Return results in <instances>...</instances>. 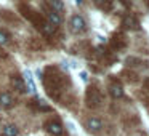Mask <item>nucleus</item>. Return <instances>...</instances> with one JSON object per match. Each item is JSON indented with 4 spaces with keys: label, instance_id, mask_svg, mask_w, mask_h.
I'll use <instances>...</instances> for the list:
<instances>
[{
    "label": "nucleus",
    "instance_id": "1",
    "mask_svg": "<svg viewBox=\"0 0 149 136\" xmlns=\"http://www.w3.org/2000/svg\"><path fill=\"white\" fill-rule=\"evenodd\" d=\"M42 80H43V87H45V90H47V94H48L52 99H59V98H61V93L66 88V83H68L64 75H63L56 67H47Z\"/></svg>",
    "mask_w": 149,
    "mask_h": 136
},
{
    "label": "nucleus",
    "instance_id": "2",
    "mask_svg": "<svg viewBox=\"0 0 149 136\" xmlns=\"http://www.w3.org/2000/svg\"><path fill=\"white\" fill-rule=\"evenodd\" d=\"M19 11L27 21H31V23H32L36 27H39L40 31H43V27L48 24V21L45 19V16L40 15L39 11H36L32 7H29V5H19Z\"/></svg>",
    "mask_w": 149,
    "mask_h": 136
},
{
    "label": "nucleus",
    "instance_id": "3",
    "mask_svg": "<svg viewBox=\"0 0 149 136\" xmlns=\"http://www.w3.org/2000/svg\"><path fill=\"white\" fill-rule=\"evenodd\" d=\"M85 103H87V106L90 107V109H96V107L101 106V103H103V96H101V91L98 90L96 87H88L87 90V94H85Z\"/></svg>",
    "mask_w": 149,
    "mask_h": 136
},
{
    "label": "nucleus",
    "instance_id": "4",
    "mask_svg": "<svg viewBox=\"0 0 149 136\" xmlns=\"http://www.w3.org/2000/svg\"><path fill=\"white\" fill-rule=\"evenodd\" d=\"M43 16H45V19L48 21L50 24H53V26H59V24L63 23L61 15H59L58 11L52 10L50 7H47V5H43Z\"/></svg>",
    "mask_w": 149,
    "mask_h": 136
},
{
    "label": "nucleus",
    "instance_id": "5",
    "mask_svg": "<svg viewBox=\"0 0 149 136\" xmlns=\"http://www.w3.org/2000/svg\"><path fill=\"white\" fill-rule=\"evenodd\" d=\"M69 27H71V31L74 34H80L85 31L87 24H85V19L80 15H74V16L71 18V21H69Z\"/></svg>",
    "mask_w": 149,
    "mask_h": 136
},
{
    "label": "nucleus",
    "instance_id": "6",
    "mask_svg": "<svg viewBox=\"0 0 149 136\" xmlns=\"http://www.w3.org/2000/svg\"><path fill=\"white\" fill-rule=\"evenodd\" d=\"M45 128H47V131L53 136H64V128H63V125L58 120H48V122L45 123Z\"/></svg>",
    "mask_w": 149,
    "mask_h": 136
},
{
    "label": "nucleus",
    "instance_id": "7",
    "mask_svg": "<svg viewBox=\"0 0 149 136\" xmlns=\"http://www.w3.org/2000/svg\"><path fill=\"white\" fill-rule=\"evenodd\" d=\"M125 45H127L125 35H122V34H114L112 39H111V46L116 50H122Z\"/></svg>",
    "mask_w": 149,
    "mask_h": 136
},
{
    "label": "nucleus",
    "instance_id": "8",
    "mask_svg": "<svg viewBox=\"0 0 149 136\" xmlns=\"http://www.w3.org/2000/svg\"><path fill=\"white\" fill-rule=\"evenodd\" d=\"M87 128L90 130V131H100V130L103 128V122H101L98 117H90V119L87 120Z\"/></svg>",
    "mask_w": 149,
    "mask_h": 136
},
{
    "label": "nucleus",
    "instance_id": "9",
    "mask_svg": "<svg viewBox=\"0 0 149 136\" xmlns=\"http://www.w3.org/2000/svg\"><path fill=\"white\" fill-rule=\"evenodd\" d=\"M122 24L127 27V29H138V27H139V23H138V19H136L135 16H132V15H127V16L123 18Z\"/></svg>",
    "mask_w": 149,
    "mask_h": 136
},
{
    "label": "nucleus",
    "instance_id": "10",
    "mask_svg": "<svg viewBox=\"0 0 149 136\" xmlns=\"http://www.w3.org/2000/svg\"><path fill=\"white\" fill-rule=\"evenodd\" d=\"M109 93L112 98H116V99H119V98L123 96V88L120 83H111L109 85Z\"/></svg>",
    "mask_w": 149,
    "mask_h": 136
},
{
    "label": "nucleus",
    "instance_id": "11",
    "mask_svg": "<svg viewBox=\"0 0 149 136\" xmlns=\"http://www.w3.org/2000/svg\"><path fill=\"white\" fill-rule=\"evenodd\" d=\"M15 104V98L10 93H0V106L2 107H11Z\"/></svg>",
    "mask_w": 149,
    "mask_h": 136
},
{
    "label": "nucleus",
    "instance_id": "12",
    "mask_svg": "<svg viewBox=\"0 0 149 136\" xmlns=\"http://www.w3.org/2000/svg\"><path fill=\"white\" fill-rule=\"evenodd\" d=\"M11 85H13L15 90H18L19 93H24V91H26V83H24V80L19 77V75H13V78H11Z\"/></svg>",
    "mask_w": 149,
    "mask_h": 136
},
{
    "label": "nucleus",
    "instance_id": "13",
    "mask_svg": "<svg viewBox=\"0 0 149 136\" xmlns=\"http://www.w3.org/2000/svg\"><path fill=\"white\" fill-rule=\"evenodd\" d=\"M93 2L103 11H111V8H112V0H93Z\"/></svg>",
    "mask_w": 149,
    "mask_h": 136
},
{
    "label": "nucleus",
    "instance_id": "14",
    "mask_svg": "<svg viewBox=\"0 0 149 136\" xmlns=\"http://www.w3.org/2000/svg\"><path fill=\"white\" fill-rule=\"evenodd\" d=\"M24 77H26V83H27L29 91L31 93H36V83H34V78H32L31 71H24Z\"/></svg>",
    "mask_w": 149,
    "mask_h": 136
},
{
    "label": "nucleus",
    "instance_id": "15",
    "mask_svg": "<svg viewBox=\"0 0 149 136\" xmlns=\"http://www.w3.org/2000/svg\"><path fill=\"white\" fill-rule=\"evenodd\" d=\"M48 5L52 10L58 11V13H61L63 10H64V3H63V0H48Z\"/></svg>",
    "mask_w": 149,
    "mask_h": 136
},
{
    "label": "nucleus",
    "instance_id": "16",
    "mask_svg": "<svg viewBox=\"0 0 149 136\" xmlns=\"http://www.w3.org/2000/svg\"><path fill=\"white\" fill-rule=\"evenodd\" d=\"M3 136H18V126L16 125H5Z\"/></svg>",
    "mask_w": 149,
    "mask_h": 136
},
{
    "label": "nucleus",
    "instance_id": "17",
    "mask_svg": "<svg viewBox=\"0 0 149 136\" xmlns=\"http://www.w3.org/2000/svg\"><path fill=\"white\" fill-rule=\"evenodd\" d=\"M8 42H10V35H8L5 31L0 29V46L5 45V43H8Z\"/></svg>",
    "mask_w": 149,
    "mask_h": 136
},
{
    "label": "nucleus",
    "instance_id": "18",
    "mask_svg": "<svg viewBox=\"0 0 149 136\" xmlns=\"http://www.w3.org/2000/svg\"><path fill=\"white\" fill-rule=\"evenodd\" d=\"M37 106H39V109H42V110H50V107L45 104V101H42V99H39L37 101Z\"/></svg>",
    "mask_w": 149,
    "mask_h": 136
},
{
    "label": "nucleus",
    "instance_id": "19",
    "mask_svg": "<svg viewBox=\"0 0 149 136\" xmlns=\"http://www.w3.org/2000/svg\"><path fill=\"white\" fill-rule=\"evenodd\" d=\"M80 78H82V82H85V83H87V82H88V72L82 71L80 72Z\"/></svg>",
    "mask_w": 149,
    "mask_h": 136
},
{
    "label": "nucleus",
    "instance_id": "20",
    "mask_svg": "<svg viewBox=\"0 0 149 136\" xmlns=\"http://www.w3.org/2000/svg\"><path fill=\"white\" fill-rule=\"evenodd\" d=\"M119 2H120V3H122L125 8H130V7H132V0H119Z\"/></svg>",
    "mask_w": 149,
    "mask_h": 136
},
{
    "label": "nucleus",
    "instance_id": "21",
    "mask_svg": "<svg viewBox=\"0 0 149 136\" xmlns=\"http://www.w3.org/2000/svg\"><path fill=\"white\" fill-rule=\"evenodd\" d=\"M144 90L149 91V78H146V80H144Z\"/></svg>",
    "mask_w": 149,
    "mask_h": 136
},
{
    "label": "nucleus",
    "instance_id": "22",
    "mask_svg": "<svg viewBox=\"0 0 149 136\" xmlns=\"http://www.w3.org/2000/svg\"><path fill=\"white\" fill-rule=\"evenodd\" d=\"M0 58H7V53H3V51H0Z\"/></svg>",
    "mask_w": 149,
    "mask_h": 136
},
{
    "label": "nucleus",
    "instance_id": "23",
    "mask_svg": "<svg viewBox=\"0 0 149 136\" xmlns=\"http://www.w3.org/2000/svg\"><path fill=\"white\" fill-rule=\"evenodd\" d=\"M75 3H77V5H82V0H75Z\"/></svg>",
    "mask_w": 149,
    "mask_h": 136
},
{
    "label": "nucleus",
    "instance_id": "24",
    "mask_svg": "<svg viewBox=\"0 0 149 136\" xmlns=\"http://www.w3.org/2000/svg\"><path fill=\"white\" fill-rule=\"evenodd\" d=\"M138 136H143V135H138Z\"/></svg>",
    "mask_w": 149,
    "mask_h": 136
}]
</instances>
